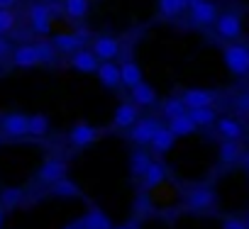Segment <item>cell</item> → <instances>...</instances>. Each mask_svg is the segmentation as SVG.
<instances>
[{"label":"cell","mask_w":249,"mask_h":229,"mask_svg":"<svg viewBox=\"0 0 249 229\" xmlns=\"http://www.w3.org/2000/svg\"><path fill=\"white\" fill-rule=\"evenodd\" d=\"M222 61L232 76H249V47L247 44H227L222 49Z\"/></svg>","instance_id":"1"},{"label":"cell","mask_w":249,"mask_h":229,"mask_svg":"<svg viewBox=\"0 0 249 229\" xmlns=\"http://www.w3.org/2000/svg\"><path fill=\"white\" fill-rule=\"evenodd\" d=\"M215 190L210 185H196L191 188L188 197H186V207H191L193 212H205V210H213L215 207Z\"/></svg>","instance_id":"2"},{"label":"cell","mask_w":249,"mask_h":229,"mask_svg":"<svg viewBox=\"0 0 249 229\" xmlns=\"http://www.w3.org/2000/svg\"><path fill=\"white\" fill-rule=\"evenodd\" d=\"M88 39V30H76V32H61L52 39L54 49L61 54H73L76 49H81Z\"/></svg>","instance_id":"3"},{"label":"cell","mask_w":249,"mask_h":229,"mask_svg":"<svg viewBox=\"0 0 249 229\" xmlns=\"http://www.w3.org/2000/svg\"><path fill=\"white\" fill-rule=\"evenodd\" d=\"M27 17H30V27H32L37 34H47V32L52 30V8H49L47 3H35V5H30Z\"/></svg>","instance_id":"4"},{"label":"cell","mask_w":249,"mask_h":229,"mask_svg":"<svg viewBox=\"0 0 249 229\" xmlns=\"http://www.w3.org/2000/svg\"><path fill=\"white\" fill-rule=\"evenodd\" d=\"M215 30L222 39H237L242 34V17L237 13H222L215 17Z\"/></svg>","instance_id":"5"},{"label":"cell","mask_w":249,"mask_h":229,"mask_svg":"<svg viewBox=\"0 0 249 229\" xmlns=\"http://www.w3.org/2000/svg\"><path fill=\"white\" fill-rule=\"evenodd\" d=\"M157 127H159V122H157L154 117H137V120H135V125L130 127V139H132L135 144L144 147V144H149V142H152V137H154Z\"/></svg>","instance_id":"6"},{"label":"cell","mask_w":249,"mask_h":229,"mask_svg":"<svg viewBox=\"0 0 249 229\" xmlns=\"http://www.w3.org/2000/svg\"><path fill=\"white\" fill-rule=\"evenodd\" d=\"M0 130H3L5 137L10 139H20V137H27V114L22 112H10L0 120Z\"/></svg>","instance_id":"7"},{"label":"cell","mask_w":249,"mask_h":229,"mask_svg":"<svg viewBox=\"0 0 249 229\" xmlns=\"http://www.w3.org/2000/svg\"><path fill=\"white\" fill-rule=\"evenodd\" d=\"M188 10H191V20L200 27L213 25L215 17H217V8H215V3H210V0H193V3L188 5Z\"/></svg>","instance_id":"8"},{"label":"cell","mask_w":249,"mask_h":229,"mask_svg":"<svg viewBox=\"0 0 249 229\" xmlns=\"http://www.w3.org/2000/svg\"><path fill=\"white\" fill-rule=\"evenodd\" d=\"M98 137H100V132H98L93 125H88V122H76V125L71 127V132H69V142H71L73 147H78V149L90 147Z\"/></svg>","instance_id":"9"},{"label":"cell","mask_w":249,"mask_h":229,"mask_svg":"<svg viewBox=\"0 0 249 229\" xmlns=\"http://www.w3.org/2000/svg\"><path fill=\"white\" fill-rule=\"evenodd\" d=\"M90 51L98 56V61H115L117 54H120V42L115 37H110V34H103V37H98L93 42Z\"/></svg>","instance_id":"10"},{"label":"cell","mask_w":249,"mask_h":229,"mask_svg":"<svg viewBox=\"0 0 249 229\" xmlns=\"http://www.w3.org/2000/svg\"><path fill=\"white\" fill-rule=\"evenodd\" d=\"M137 117H140V107L135 102H120L115 114H112V125L120 130H130Z\"/></svg>","instance_id":"11"},{"label":"cell","mask_w":249,"mask_h":229,"mask_svg":"<svg viewBox=\"0 0 249 229\" xmlns=\"http://www.w3.org/2000/svg\"><path fill=\"white\" fill-rule=\"evenodd\" d=\"M98 56L90 51V49H76L71 54V68H76L78 73H95L98 71Z\"/></svg>","instance_id":"12"},{"label":"cell","mask_w":249,"mask_h":229,"mask_svg":"<svg viewBox=\"0 0 249 229\" xmlns=\"http://www.w3.org/2000/svg\"><path fill=\"white\" fill-rule=\"evenodd\" d=\"M186 110H193V107H205V105H213L215 102V93L210 88H188L183 95H181Z\"/></svg>","instance_id":"13"},{"label":"cell","mask_w":249,"mask_h":229,"mask_svg":"<svg viewBox=\"0 0 249 229\" xmlns=\"http://www.w3.org/2000/svg\"><path fill=\"white\" fill-rule=\"evenodd\" d=\"M66 176V161L64 159H47L42 166H39V180L42 183H47V185H52L54 180H59V178H64Z\"/></svg>","instance_id":"14"},{"label":"cell","mask_w":249,"mask_h":229,"mask_svg":"<svg viewBox=\"0 0 249 229\" xmlns=\"http://www.w3.org/2000/svg\"><path fill=\"white\" fill-rule=\"evenodd\" d=\"M166 127L174 132L176 139H178V137H191V134L198 132V125L191 120V114H188V112H181V114H176V117H171Z\"/></svg>","instance_id":"15"},{"label":"cell","mask_w":249,"mask_h":229,"mask_svg":"<svg viewBox=\"0 0 249 229\" xmlns=\"http://www.w3.org/2000/svg\"><path fill=\"white\" fill-rule=\"evenodd\" d=\"M13 64L20 66V68H32L39 64V54H37V47L35 44H20L15 51H13Z\"/></svg>","instance_id":"16"},{"label":"cell","mask_w":249,"mask_h":229,"mask_svg":"<svg viewBox=\"0 0 249 229\" xmlns=\"http://www.w3.org/2000/svg\"><path fill=\"white\" fill-rule=\"evenodd\" d=\"M164 178H166V164H164V161H154V159H152L149 168H147V171H144V176H142L144 190H154V188H159V185L164 183Z\"/></svg>","instance_id":"17"},{"label":"cell","mask_w":249,"mask_h":229,"mask_svg":"<svg viewBox=\"0 0 249 229\" xmlns=\"http://www.w3.org/2000/svg\"><path fill=\"white\" fill-rule=\"evenodd\" d=\"M130 95H132V102L137 107H149V105L157 102V90L149 83H144V81H140L137 85H132L130 88Z\"/></svg>","instance_id":"18"},{"label":"cell","mask_w":249,"mask_h":229,"mask_svg":"<svg viewBox=\"0 0 249 229\" xmlns=\"http://www.w3.org/2000/svg\"><path fill=\"white\" fill-rule=\"evenodd\" d=\"M215 130H217V134H220L222 139H234V142H239V139L244 137L242 122H237V120H232V117H220V120H215Z\"/></svg>","instance_id":"19"},{"label":"cell","mask_w":249,"mask_h":229,"mask_svg":"<svg viewBox=\"0 0 249 229\" xmlns=\"http://www.w3.org/2000/svg\"><path fill=\"white\" fill-rule=\"evenodd\" d=\"M174 144H176V137H174V132L169 130V127H157V132H154V137H152V142H149V147L157 151V154H169L171 149H174Z\"/></svg>","instance_id":"20"},{"label":"cell","mask_w":249,"mask_h":229,"mask_svg":"<svg viewBox=\"0 0 249 229\" xmlns=\"http://www.w3.org/2000/svg\"><path fill=\"white\" fill-rule=\"evenodd\" d=\"M142 81V68L135 59H127L124 64H120V85L124 88H132Z\"/></svg>","instance_id":"21"},{"label":"cell","mask_w":249,"mask_h":229,"mask_svg":"<svg viewBox=\"0 0 249 229\" xmlns=\"http://www.w3.org/2000/svg\"><path fill=\"white\" fill-rule=\"evenodd\" d=\"M95 73H98V78L105 88H117L120 85V66L115 61H100Z\"/></svg>","instance_id":"22"},{"label":"cell","mask_w":249,"mask_h":229,"mask_svg":"<svg viewBox=\"0 0 249 229\" xmlns=\"http://www.w3.org/2000/svg\"><path fill=\"white\" fill-rule=\"evenodd\" d=\"M49 130H52V125H49V117H47V114H42V112L27 114V137L42 139V137L49 134Z\"/></svg>","instance_id":"23"},{"label":"cell","mask_w":249,"mask_h":229,"mask_svg":"<svg viewBox=\"0 0 249 229\" xmlns=\"http://www.w3.org/2000/svg\"><path fill=\"white\" fill-rule=\"evenodd\" d=\"M112 227L115 224L110 222V217L98 207H93L83 214V229H112Z\"/></svg>","instance_id":"24"},{"label":"cell","mask_w":249,"mask_h":229,"mask_svg":"<svg viewBox=\"0 0 249 229\" xmlns=\"http://www.w3.org/2000/svg\"><path fill=\"white\" fill-rule=\"evenodd\" d=\"M52 195L54 197H78L81 195V188H78V183L76 180H71V178H59V180H54L52 183Z\"/></svg>","instance_id":"25"},{"label":"cell","mask_w":249,"mask_h":229,"mask_svg":"<svg viewBox=\"0 0 249 229\" xmlns=\"http://www.w3.org/2000/svg\"><path fill=\"white\" fill-rule=\"evenodd\" d=\"M149 164H152V156H149L144 149L132 151V156H130V171H132V178H142L144 171L149 168Z\"/></svg>","instance_id":"26"},{"label":"cell","mask_w":249,"mask_h":229,"mask_svg":"<svg viewBox=\"0 0 249 229\" xmlns=\"http://www.w3.org/2000/svg\"><path fill=\"white\" fill-rule=\"evenodd\" d=\"M191 114V120L198 125V127H208L217 120V114L213 110V105H205V107H193V110H186Z\"/></svg>","instance_id":"27"},{"label":"cell","mask_w":249,"mask_h":229,"mask_svg":"<svg viewBox=\"0 0 249 229\" xmlns=\"http://www.w3.org/2000/svg\"><path fill=\"white\" fill-rule=\"evenodd\" d=\"M217 156H220L222 164H234V161H239V156H242V147H239L234 139H222Z\"/></svg>","instance_id":"28"},{"label":"cell","mask_w":249,"mask_h":229,"mask_svg":"<svg viewBox=\"0 0 249 229\" xmlns=\"http://www.w3.org/2000/svg\"><path fill=\"white\" fill-rule=\"evenodd\" d=\"M88 0H64V15L69 20H83L88 15Z\"/></svg>","instance_id":"29"},{"label":"cell","mask_w":249,"mask_h":229,"mask_svg":"<svg viewBox=\"0 0 249 229\" xmlns=\"http://www.w3.org/2000/svg\"><path fill=\"white\" fill-rule=\"evenodd\" d=\"M186 10H188L186 0H159V13H161V17H166V20H174V17H178L181 13H186Z\"/></svg>","instance_id":"30"},{"label":"cell","mask_w":249,"mask_h":229,"mask_svg":"<svg viewBox=\"0 0 249 229\" xmlns=\"http://www.w3.org/2000/svg\"><path fill=\"white\" fill-rule=\"evenodd\" d=\"M181 112H186V105H183L181 98H169V100L161 102V114H164L166 120L176 117V114H181Z\"/></svg>","instance_id":"31"},{"label":"cell","mask_w":249,"mask_h":229,"mask_svg":"<svg viewBox=\"0 0 249 229\" xmlns=\"http://www.w3.org/2000/svg\"><path fill=\"white\" fill-rule=\"evenodd\" d=\"M22 202V188H5L0 193V205L3 207H18Z\"/></svg>","instance_id":"32"},{"label":"cell","mask_w":249,"mask_h":229,"mask_svg":"<svg viewBox=\"0 0 249 229\" xmlns=\"http://www.w3.org/2000/svg\"><path fill=\"white\" fill-rule=\"evenodd\" d=\"M37 54H39V64H52L56 59V49L52 42H37Z\"/></svg>","instance_id":"33"},{"label":"cell","mask_w":249,"mask_h":229,"mask_svg":"<svg viewBox=\"0 0 249 229\" xmlns=\"http://www.w3.org/2000/svg\"><path fill=\"white\" fill-rule=\"evenodd\" d=\"M13 27H15V15H13L10 10H3V8H0V34L10 32Z\"/></svg>","instance_id":"34"},{"label":"cell","mask_w":249,"mask_h":229,"mask_svg":"<svg viewBox=\"0 0 249 229\" xmlns=\"http://www.w3.org/2000/svg\"><path fill=\"white\" fill-rule=\"evenodd\" d=\"M149 207H152V202H149V197L147 195H140L137 197V202H135V217H147L149 214Z\"/></svg>","instance_id":"35"},{"label":"cell","mask_w":249,"mask_h":229,"mask_svg":"<svg viewBox=\"0 0 249 229\" xmlns=\"http://www.w3.org/2000/svg\"><path fill=\"white\" fill-rule=\"evenodd\" d=\"M222 229H247V227H244V219H239V217H225Z\"/></svg>","instance_id":"36"},{"label":"cell","mask_w":249,"mask_h":229,"mask_svg":"<svg viewBox=\"0 0 249 229\" xmlns=\"http://www.w3.org/2000/svg\"><path fill=\"white\" fill-rule=\"evenodd\" d=\"M112 229H142V219L140 217H130V219H124L122 224H117Z\"/></svg>","instance_id":"37"},{"label":"cell","mask_w":249,"mask_h":229,"mask_svg":"<svg viewBox=\"0 0 249 229\" xmlns=\"http://www.w3.org/2000/svg\"><path fill=\"white\" fill-rule=\"evenodd\" d=\"M237 112L239 114H249V93H244V95L237 98Z\"/></svg>","instance_id":"38"},{"label":"cell","mask_w":249,"mask_h":229,"mask_svg":"<svg viewBox=\"0 0 249 229\" xmlns=\"http://www.w3.org/2000/svg\"><path fill=\"white\" fill-rule=\"evenodd\" d=\"M64 229H83V217H78V219H71Z\"/></svg>","instance_id":"39"},{"label":"cell","mask_w":249,"mask_h":229,"mask_svg":"<svg viewBox=\"0 0 249 229\" xmlns=\"http://www.w3.org/2000/svg\"><path fill=\"white\" fill-rule=\"evenodd\" d=\"M8 51H10V44H8V42L3 39V34H0V59H3V56H5Z\"/></svg>","instance_id":"40"},{"label":"cell","mask_w":249,"mask_h":229,"mask_svg":"<svg viewBox=\"0 0 249 229\" xmlns=\"http://www.w3.org/2000/svg\"><path fill=\"white\" fill-rule=\"evenodd\" d=\"M15 3H18V0H0V8H3V10H13Z\"/></svg>","instance_id":"41"},{"label":"cell","mask_w":249,"mask_h":229,"mask_svg":"<svg viewBox=\"0 0 249 229\" xmlns=\"http://www.w3.org/2000/svg\"><path fill=\"white\" fill-rule=\"evenodd\" d=\"M3 222H5V214H3V207H0V229H3Z\"/></svg>","instance_id":"42"},{"label":"cell","mask_w":249,"mask_h":229,"mask_svg":"<svg viewBox=\"0 0 249 229\" xmlns=\"http://www.w3.org/2000/svg\"><path fill=\"white\" fill-rule=\"evenodd\" d=\"M244 227H247V229H249V217H247V219H244Z\"/></svg>","instance_id":"43"},{"label":"cell","mask_w":249,"mask_h":229,"mask_svg":"<svg viewBox=\"0 0 249 229\" xmlns=\"http://www.w3.org/2000/svg\"><path fill=\"white\" fill-rule=\"evenodd\" d=\"M42 3H56V0H42Z\"/></svg>","instance_id":"44"},{"label":"cell","mask_w":249,"mask_h":229,"mask_svg":"<svg viewBox=\"0 0 249 229\" xmlns=\"http://www.w3.org/2000/svg\"><path fill=\"white\" fill-rule=\"evenodd\" d=\"M191 3H193V0H186V5H191Z\"/></svg>","instance_id":"45"},{"label":"cell","mask_w":249,"mask_h":229,"mask_svg":"<svg viewBox=\"0 0 249 229\" xmlns=\"http://www.w3.org/2000/svg\"><path fill=\"white\" fill-rule=\"evenodd\" d=\"M247 166H249V159H247Z\"/></svg>","instance_id":"46"}]
</instances>
